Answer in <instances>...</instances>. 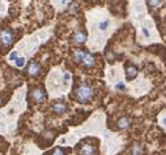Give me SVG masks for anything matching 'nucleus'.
<instances>
[{
	"instance_id": "0eeeda50",
	"label": "nucleus",
	"mask_w": 166,
	"mask_h": 155,
	"mask_svg": "<svg viewBox=\"0 0 166 155\" xmlns=\"http://www.w3.org/2000/svg\"><path fill=\"white\" fill-rule=\"evenodd\" d=\"M51 110L54 111V113H58V115H62V113H65L67 112V110H68V107H67V104L64 102H62V101H58V102H55L53 107H51Z\"/></svg>"
},
{
	"instance_id": "2eb2a0df",
	"label": "nucleus",
	"mask_w": 166,
	"mask_h": 155,
	"mask_svg": "<svg viewBox=\"0 0 166 155\" xmlns=\"http://www.w3.org/2000/svg\"><path fill=\"white\" fill-rule=\"evenodd\" d=\"M51 155H65V150L62 147H56L51 151Z\"/></svg>"
},
{
	"instance_id": "aec40b11",
	"label": "nucleus",
	"mask_w": 166,
	"mask_h": 155,
	"mask_svg": "<svg viewBox=\"0 0 166 155\" xmlns=\"http://www.w3.org/2000/svg\"><path fill=\"white\" fill-rule=\"evenodd\" d=\"M16 59H17V52H12L11 55H9V60H12V61H14Z\"/></svg>"
},
{
	"instance_id": "f3484780",
	"label": "nucleus",
	"mask_w": 166,
	"mask_h": 155,
	"mask_svg": "<svg viewBox=\"0 0 166 155\" xmlns=\"http://www.w3.org/2000/svg\"><path fill=\"white\" fill-rule=\"evenodd\" d=\"M68 8H69V11L72 12V13H76L77 12V4L76 3H71Z\"/></svg>"
},
{
	"instance_id": "dca6fc26",
	"label": "nucleus",
	"mask_w": 166,
	"mask_h": 155,
	"mask_svg": "<svg viewBox=\"0 0 166 155\" xmlns=\"http://www.w3.org/2000/svg\"><path fill=\"white\" fill-rule=\"evenodd\" d=\"M141 33H143V35L145 38H149L151 37V33H149V29L147 26H143V29H141Z\"/></svg>"
},
{
	"instance_id": "7ed1b4c3",
	"label": "nucleus",
	"mask_w": 166,
	"mask_h": 155,
	"mask_svg": "<svg viewBox=\"0 0 166 155\" xmlns=\"http://www.w3.org/2000/svg\"><path fill=\"white\" fill-rule=\"evenodd\" d=\"M14 42V34L11 30H2L0 31V43L4 47H11Z\"/></svg>"
},
{
	"instance_id": "1a4fd4ad",
	"label": "nucleus",
	"mask_w": 166,
	"mask_h": 155,
	"mask_svg": "<svg viewBox=\"0 0 166 155\" xmlns=\"http://www.w3.org/2000/svg\"><path fill=\"white\" fill-rule=\"evenodd\" d=\"M81 64L84 67H86V68H92V67H94V64H96V57H94V55L86 52L84 59H82Z\"/></svg>"
},
{
	"instance_id": "6e6552de",
	"label": "nucleus",
	"mask_w": 166,
	"mask_h": 155,
	"mask_svg": "<svg viewBox=\"0 0 166 155\" xmlns=\"http://www.w3.org/2000/svg\"><path fill=\"white\" fill-rule=\"evenodd\" d=\"M137 68L135 65L132 64H126V77H127L128 81H131V79H133L136 76H137Z\"/></svg>"
},
{
	"instance_id": "4be33fe9",
	"label": "nucleus",
	"mask_w": 166,
	"mask_h": 155,
	"mask_svg": "<svg viewBox=\"0 0 166 155\" xmlns=\"http://www.w3.org/2000/svg\"><path fill=\"white\" fill-rule=\"evenodd\" d=\"M162 124L166 125V117H164V120H162Z\"/></svg>"
},
{
	"instance_id": "b1692460",
	"label": "nucleus",
	"mask_w": 166,
	"mask_h": 155,
	"mask_svg": "<svg viewBox=\"0 0 166 155\" xmlns=\"http://www.w3.org/2000/svg\"><path fill=\"white\" fill-rule=\"evenodd\" d=\"M165 3H166V0H165Z\"/></svg>"
},
{
	"instance_id": "f257e3e1",
	"label": "nucleus",
	"mask_w": 166,
	"mask_h": 155,
	"mask_svg": "<svg viewBox=\"0 0 166 155\" xmlns=\"http://www.w3.org/2000/svg\"><path fill=\"white\" fill-rule=\"evenodd\" d=\"M94 97V89L86 83H80L76 89V98L80 103H88Z\"/></svg>"
},
{
	"instance_id": "9d476101",
	"label": "nucleus",
	"mask_w": 166,
	"mask_h": 155,
	"mask_svg": "<svg viewBox=\"0 0 166 155\" xmlns=\"http://www.w3.org/2000/svg\"><path fill=\"white\" fill-rule=\"evenodd\" d=\"M117 125H118V128L122 129V130H124V129L129 128V125H131V117H128V116H123V117H120L119 120H118Z\"/></svg>"
},
{
	"instance_id": "4468645a",
	"label": "nucleus",
	"mask_w": 166,
	"mask_h": 155,
	"mask_svg": "<svg viewBox=\"0 0 166 155\" xmlns=\"http://www.w3.org/2000/svg\"><path fill=\"white\" fill-rule=\"evenodd\" d=\"M14 64H16L17 68H22V67L25 65V59H24V57H17L14 60Z\"/></svg>"
},
{
	"instance_id": "423d86ee",
	"label": "nucleus",
	"mask_w": 166,
	"mask_h": 155,
	"mask_svg": "<svg viewBox=\"0 0 166 155\" xmlns=\"http://www.w3.org/2000/svg\"><path fill=\"white\" fill-rule=\"evenodd\" d=\"M78 153L81 155H96V147L90 144H82L80 147H78Z\"/></svg>"
},
{
	"instance_id": "f03ea898",
	"label": "nucleus",
	"mask_w": 166,
	"mask_h": 155,
	"mask_svg": "<svg viewBox=\"0 0 166 155\" xmlns=\"http://www.w3.org/2000/svg\"><path fill=\"white\" fill-rule=\"evenodd\" d=\"M46 98H47V95L43 87H35V89L30 91V99L34 103H42L46 101Z\"/></svg>"
},
{
	"instance_id": "ddd939ff",
	"label": "nucleus",
	"mask_w": 166,
	"mask_h": 155,
	"mask_svg": "<svg viewBox=\"0 0 166 155\" xmlns=\"http://www.w3.org/2000/svg\"><path fill=\"white\" fill-rule=\"evenodd\" d=\"M109 25H110V21H109V20H104V21H101L100 23H98V29L102 30V31H105V30H107Z\"/></svg>"
},
{
	"instance_id": "20e7f679",
	"label": "nucleus",
	"mask_w": 166,
	"mask_h": 155,
	"mask_svg": "<svg viewBox=\"0 0 166 155\" xmlns=\"http://www.w3.org/2000/svg\"><path fill=\"white\" fill-rule=\"evenodd\" d=\"M27 74L30 77H38L41 74V65L38 64L37 61H30L29 67H27Z\"/></svg>"
},
{
	"instance_id": "a211bd4d",
	"label": "nucleus",
	"mask_w": 166,
	"mask_h": 155,
	"mask_svg": "<svg viewBox=\"0 0 166 155\" xmlns=\"http://www.w3.org/2000/svg\"><path fill=\"white\" fill-rule=\"evenodd\" d=\"M115 89H117V90H124V89H126V85H124V82H122V81L117 82V85H115Z\"/></svg>"
},
{
	"instance_id": "6ab92c4d",
	"label": "nucleus",
	"mask_w": 166,
	"mask_h": 155,
	"mask_svg": "<svg viewBox=\"0 0 166 155\" xmlns=\"http://www.w3.org/2000/svg\"><path fill=\"white\" fill-rule=\"evenodd\" d=\"M45 137L47 138V140L51 141V140H53V138L55 137V134H54V132H51V130H50V132H46V133H45Z\"/></svg>"
},
{
	"instance_id": "9b49d317",
	"label": "nucleus",
	"mask_w": 166,
	"mask_h": 155,
	"mask_svg": "<svg viewBox=\"0 0 166 155\" xmlns=\"http://www.w3.org/2000/svg\"><path fill=\"white\" fill-rule=\"evenodd\" d=\"M85 51H82V50H75L73 51V54H72V57H73V60L76 61V63H82V59H84L85 56Z\"/></svg>"
},
{
	"instance_id": "5701e85b",
	"label": "nucleus",
	"mask_w": 166,
	"mask_h": 155,
	"mask_svg": "<svg viewBox=\"0 0 166 155\" xmlns=\"http://www.w3.org/2000/svg\"><path fill=\"white\" fill-rule=\"evenodd\" d=\"M3 104V99H2V97H0V106Z\"/></svg>"
},
{
	"instance_id": "f8f14e48",
	"label": "nucleus",
	"mask_w": 166,
	"mask_h": 155,
	"mask_svg": "<svg viewBox=\"0 0 166 155\" xmlns=\"http://www.w3.org/2000/svg\"><path fill=\"white\" fill-rule=\"evenodd\" d=\"M147 4L149 7V9H156L157 7H160L161 0H147Z\"/></svg>"
},
{
	"instance_id": "412c9836",
	"label": "nucleus",
	"mask_w": 166,
	"mask_h": 155,
	"mask_svg": "<svg viewBox=\"0 0 166 155\" xmlns=\"http://www.w3.org/2000/svg\"><path fill=\"white\" fill-rule=\"evenodd\" d=\"M69 79H71V74H69L68 72H67V73L64 74V83H68Z\"/></svg>"
},
{
	"instance_id": "39448f33",
	"label": "nucleus",
	"mask_w": 166,
	"mask_h": 155,
	"mask_svg": "<svg viewBox=\"0 0 166 155\" xmlns=\"http://www.w3.org/2000/svg\"><path fill=\"white\" fill-rule=\"evenodd\" d=\"M86 39H88V35L84 30H77L75 31V34L72 35V41L73 43H76V45H84L86 42Z\"/></svg>"
}]
</instances>
